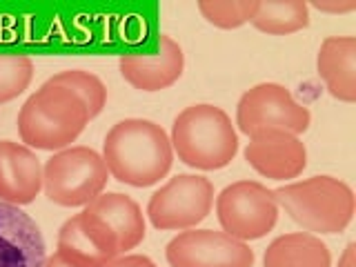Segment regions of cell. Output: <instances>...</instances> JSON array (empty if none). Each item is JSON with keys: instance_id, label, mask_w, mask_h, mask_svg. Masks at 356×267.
<instances>
[{"instance_id": "obj_1", "label": "cell", "mask_w": 356, "mask_h": 267, "mask_svg": "<svg viewBox=\"0 0 356 267\" xmlns=\"http://www.w3.org/2000/svg\"><path fill=\"white\" fill-rule=\"evenodd\" d=\"M103 161L118 183L152 187L170 174L174 149L161 125L145 118H127L107 131Z\"/></svg>"}, {"instance_id": "obj_2", "label": "cell", "mask_w": 356, "mask_h": 267, "mask_svg": "<svg viewBox=\"0 0 356 267\" xmlns=\"http://www.w3.org/2000/svg\"><path fill=\"white\" fill-rule=\"evenodd\" d=\"M89 122V111L74 92L44 83L18 111L20 140L31 149L60 152L81 136Z\"/></svg>"}, {"instance_id": "obj_3", "label": "cell", "mask_w": 356, "mask_h": 267, "mask_svg": "<svg viewBox=\"0 0 356 267\" xmlns=\"http://www.w3.org/2000/svg\"><path fill=\"white\" fill-rule=\"evenodd\" d=\"M172 149L178 161L194 170L227 167L238 152V136L232 118L214 105H192L172 125Z\"/></svg>"}, {"instance_id": "obj_4", "label": "cell", "mask_w": 356, "mask_h": 267, "mask_svg": "<svg viewBox=\"0 0 356 267\" xmlns=\"http://www.w3.org/2000/svg\"><path fill=\"white\" fill-rule=\"evenodd\" d=\"M272 192L285 214L307 232L341 234L352 222L354 192L334 176H314Z\"/></svg>"}, {"instance_id": "obj_5", "label": "cell", "mask_w": 356, "mask_h": 267, "mask_svg": "<svg viewBox=\"0 0 356 267\" xmlns=\"http://www.w3.org/2000/svg\"><path fill=\"white\" fill-rule=\"evenodd\" d=\"M107 181L109 170L103 156L83 145L56 152L42 165L44 196L60 207H87L103 194Z\"/></svg>"}, {"instance_id": "obj_6", "label": "cell", "mask_w": 356, "mask_h": 267, "mask_svg": "<svg viewBox=\"0 0 356 267\" xmlns=\"http://www.w3.org/2000/svg\"><path fill=\"white\" fill-rule=\"evenodd\" d=\"M216 216L225 234L243 243L270 234L278 220V203L272 189L256 181L227 185L216 196Z\"/></svg>"}, {"instance_id": "obj_7", "label": "cell", "mask_w": 356, "mask_h": 267, "mask_svg": "<svg viewBox=\"0 0 356 267\" xmlns=\"http://www.w3.org/2000/svg\"><path fill=\"white\" fill-rule=\"evenodd\" d=\"M214 205V185L196 174H178L149 198L147 216L156 229H194Z\"/></svg>"}, {"instance_id": "obj_8", "label": "cell", "mask_w": 356, "mask_h": 267, "mask_svg": "<svg viewBox=\"0 0 356 267\" xmlns=\"http://www.w3.org/2000/svg\"><path fill=\"white\" fill-rule=\"evenodd\" d=\"M309 109L294 100L289 89L276 83H261L245 92L236 107V125L243 134L261 129H283L287 134H303L309 127Z\"/></svg>"}, {"instance_id": "obj_9", "label": "cell", "mask_w": 356, "mask_h": 267, "mask_svg": "<svg viewBox=\"0 0 356 267\" xmlns=\"http://www.w3.org/2000/svg\"><path fill=\"white\" fill-rule=\"evenodd\" d=\"M172 267H254V252L248 243L225 232L185 229L165 248Z\"/></svg>"}, {"instance_id": "obj_10", "label": "cell", "mask_w": 356, "mask_h": 267, "mask_svg": "<svg viewBox=\"0 0 356 267\" xmlns=\"http://www.w3.org/2000/svg\"><path fill=\"white\" fill-rule=\"evenodd\" d=\"M58 252L83 267H105L120 256L118 238L87 209L63 222L58 232Z\"/></svg>"}, {"instance_id": "obj_11", "label": "cell", "mask_w": 356, "mask_h": 267, "mask_svg": "<svg viewBox=\"0 0 356 267\" xmlns=\"http://www.w3.org/2000/svg\"><path fill=\"white\" fill-rule=\"evenodd\" d=\"M245 159L256 172L272 181H289L307 167V149L303 140L283 129H261L250 136Z\"/></svg>"}, {"instance_id": "obj_12", "label": "cell", "mask_w": 356, "mask_h": 267, "mask_svg": "<svg viewBox=\"0 0 356 267\" xmlns=\"http://www.w3.org/2000/svg\"><path fill=\"white\" fill-rule=\"evenodd\" d=\"M42 232L27 211L0 203V267H44Z\"/></svg>"}, {"instance_id": "obj_13", "label": "cell", "mask_w": 356, "mask_h": 267, "mask_svg": "<svg viewBox=\"0 0 356 267\" xmlns=\"http://www.w3.org/2000/svg\"><path fill=\"white\" fill-rule=\"evenodd\" d=\"M122 78L140 92H161L172 87L185 70V54L174 38L161 36L154 54H127L120 58Z\"/></svg>"}, {"instance_id": "obj_14", "label": "cell", "mask_w": 356, "mask_h": 267, "mask_svg": "<svg viewBox=\"0 0 356 267\" xmlns=\"http://www.w3.org/2000/svg\"><path fill=\"white\" fill-rule=\"evenodd\" d=\"M42 189V163L27 145L0 140V203L29 205Z\"/></svg>"}, {"instance_id": "obj_15", "label": "cell", "mask_w": 356, "mask_h": 267, "mask_svg": "<svg viewBox=\"0 0 356 267\" xmlns=\"http://www.w3.org/2000/svg\"><path fill=\"white\" fill-rule=\"evenodd\" d=\"M318 76L327 92L343 100H356V38L354 36H330L318 49Z\"/></svg>"}, {"instance_id": "obj_16", "label": "cell", "mask_w": 356, "mask_h": 267, "mask_svg": "<svg viewBox=\"0 0 356 267\" xmlns=\"http://www.w3.org/2000/svg\"><path fill=\"white\" fill-rule=\"evenodd\" d=\"M94 216L109 227V232L118 238L120 254H125L134 248H138L145 238V216L134 198L109 192L96 196L92 203L85 207Z\"/></svg>"}, {"instance_id": "obj_17", "label": "cell", "mask_w": 356, "mask_h": 267, "mask_svg": "<svg viewBox=\"0 0 356 267\" xmlns=\"http://www.w3.org/2000/svg\"><path fill=\"white\" fill-rule=\"evenodd\" d=\"M263 267H332V254L316 234L294 232L267 245Z\"/></svg>"}, {"instance_id": "obj_18", "label": "cell", "mask_w": 356, "mask_h": 267, "mask_svg": "<svg viewBox=\"0 0 356 267\" xmlns=\"http://www.w3.org/2000/svg\"><path fill=\"white\" fill-rule=\"evenodd\" d=\"M250 22L272 36L294 33L309 25V7L303 0H256V11Z\"/></svg>"}, {"instance_id": "obj_19", "label": "cell", "mask_w": 356, "mask_h": 267, "mask_svg": "<svg viewBox=\"0 0 356 267\" xmlns=\"http://www.w3.org/2000/svg\"><path fill=\"white\" fill-rule=\"evenodd\" d=\"M47 85H58V87H65V89H70V92H74L87 107L89 118L98 116L107 103V87L103 85V81H100L98 76L83 72V70H65L60 74L51 76Z\"/></svg>"}, {"instance_id": "obj_20", "label": "cell", "mask_w": 356, "mask_h": 267, "mask_svg": "<svg viewBox=\"0 0 356 267\" xmlns=\"http://www.w3.org/2000/svg\"><path fill=\"white\" fill-rule=\"evenodd\" d=\"M33 78V63L22 54H0V105L18 98Z\"/></svg>"}, {"instance_id": "obj_21", "label": "cell", "mask_w": 356, "mask_h": 267, "mask_svg": "<svg viewBox=\"0 0 356 267\" xmlns=\"http://www.w3.org/2000/svg\"><path fill=\"white\" fill-rule=\"evenodd\" d=\"M200 14L220 29H236L250 22L256 11V0H200Z\"/></svg>"}, {"instance_id": "obj_22", "label": "cell", "mask_w": 356, "mask_h": 267, "mask_svg": "<svg viewBox=\"0 0 356 267\" xmlns=\"http://www.w3.org/2000/svg\"><path fill=\"white\" fill-rule=\"evenodd\" d=\"M105 267H159V265L140 254H120L114 261H109Z\"/></svg>"}, {"instance_id": "obj_23", "label": "cell", "mask_w": 356, "mask_h": 267, "mask_svg": "<svg viewBox=\"0 0 356 267\" xmlns=\"http://www.w3.org/2000/svg\"><path fill=\"white\" fill-rule=\"evenodd\" d=\"M44 267H83V265H78L67 259V256H63L60 252H56L54 256H49V259L44 261Z\"/></svg>"}, {"instance_id": "obj_24", "label": "cell", "mask_w": 356, "mask_h": 267, "mask_svg": "<svg viewBox=\"0 0 356 267\" xmlns=\"http://www.w3.org/2000/svg\"><path fill=\"white\" fill-rule=\"evenodd\" d=\"M314 7L321 11H350L356 7V3H314Z\"/></svg>"}, {"instance_id": "obj_25", "label": "cell", "mask_w": 356, "mask_h": 267, "mask_svg": "<svg viewBox=\"0 0 356 267\" xmlns=\"http://www.w3.org/2000/svg\"><path fill=\"white\" fill-rule=\"evenodd\" d=\"M354 250H356L354 243H350L348 248H345L341 261H339V267H354Z\"/></svg>"}]
</instances>
